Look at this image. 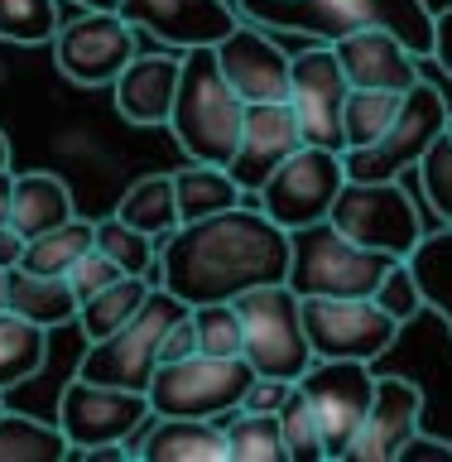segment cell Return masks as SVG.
I'll return each mask as SVG.
<instances>
[{"mask_svg": "<svg viewBox=\"0 0 452 462\" xmlns=\"http://www.w3.org/2000/svg\"><path fill=\"white\" fill-rule=\"evenodd\" d=\"M173 198H179V222H202V217L245 202L241 183L231 179V169L226 164H202V159H188V164L173 173Z\"/></svg>", "mask_w": 452, "mask_h": 462, "instance_id": "obj_25", "label": "cell"}, {"mask_svg": "<svg viewBox=\"0 0 452 462\" xmlns=\"http://www.w3.org/2000/svg\"><path fill=\"white\" fill-rule=\"evenodd\" d=\"M352 92L346 72L337 63V49L332 43H313L309 49L289 58V106L299 116V130H303V144H323V150H346V135H342V101Z\"/></svg>", "mask_w": 452, "mask_h": 462, "instance_id": "obj_14", "label": "cell"}, {"mask_svg": "<svg viewBox=\"0 0 452 462\" xmlns=\"http://www.w3.org/2000/svg\"><path fill=\"white\" fill-rule=\"evenodd\" d=\"M0 410H5V400H0Z\"/></svg>", "mask_w": 452, "mask_h": 462, "instance_id": "obj_51", "label": "cell"}, {"mask_svg": "<svg viewBox=\"0 0 452 462\" xmlns=\"http://www.w3.org/2000/svg\"><path fill=\"white\" fill-rule=\"evenodd\" d=\"M58 24H63L58 0H0V43L39 49V43H53Z\"/></svg>", "mask_w": 452, "mask_h": 462, "instance_id": "obj_34", "label": "cell"}, {"mask_svg": "<svg viewBox=\"0 0 452 462\" xmlns=\"http://www.w3.org/2000/svg\"><path fill=\"white\" fill-rule=\"evenodd\" d=\"M447 130H452V116H447Z\"/></svg>", "mask_w": 452, "mask_h": 462, "instance_id": "obj_50", "label": "cell"}, {"mask_svg": "<svg viewBox=\"0 0 452 462\" xmlns=\"http://www.w3.org/2000/svg\"><path fill=\"white\" fill-rule=\"evenodd\" d=\"M121 274H125V270L115 265L106 251H97V245H92V251H82V255H78V265L68 270V284H72V294H78V309H82V299H92L97 289L115 284Z\"/></svg>", "mask_w": 452, "mask_h": 462, "instance_id": "obj_40", "label": "cell"}, {"mask_svg": "<svg viewBox=\"0 0 452 462\" xmlns=\"http://www.w3.org/2000/svg\"><path fill=\"white\" fill-rule=\"evenodd\" d=\"M231 462H289L284 453V429L280 414H260V410H231L222 419Z\"/></svg>", "mask_w": 452, "mask_h": 462, "instance_id": "obj_32", "label": "cell"}, {"mask_svg": "<svg viewBox=\"0 0 452 462\" xmlns=\"http://www.w3.org/2000/svg\"><path fill=\"white\" fill-rule=\"evenodd\" d=\"M342 183H346V169H342L337 150L299 144V150L265 179V188H260V208H265V217L280 222L284 231H299V226L323 222V217L332 212Z\"/></svg>", "mask_w": 452, "mask_h": 462, "instance_id": "obj_10", "label": "cell"}, {"mask_svg": "<svg viewBox=\"0 0 452 462\" xmlns=\"http://www.w3.org/2000/svg\"><path fill=\"white\" fill-rule=\"evenodd\" d=\"M400 97L404 92H381V87H352L342 101V135H346V150H361V144H375L390 130L400 111Z\"/></svg>", "mask_w": 452, "mask_h": 462, "instance_id": "obj_33", "label": "cell"}, {"mask_svg": "<svg viewBox=\"0 0 452 462\" xmlns=\"http://www.w3.org/2000/svg\"><path fill=\"white\" fill-rule=\"evenodd\" d=\"M97 251H106L125 274H144V280L154 284V255H159V245H154L150 231L130 226L125 217H101V222H97Z\"/></svg>", "mask_w": 452, "mask_h": 462, "instance_id": "obj_35", "label": "cell"}, {"mask_svg": "<svg viewBox=\"0 0 452 462\" xmlns=\"http://www.w3.org/2000/svg\"><path fill=\"white\" fill-rule=\"evenodd\" d=\"M303 144V130H299V116L289 101H251L241 116V140H236V154H231V179L241 183L245 202H260V188L274 169L284 164Z\"/></svg>", "mask_w": 452, "mask_h": 462, "instance_id": "obj_17", "label": "cell"}, {"mask_svg": "<svg viewBox=\"0 0 452 462\" xmlns=\"http://www.w3.org/2000/svg\"><path fill=\"white\" fill-rule=\"evenodd\" d=\"M135 453L144 462H231L222 419H169L150 414Z\"/></svg>", "mask_w": 452, "mask_h": 462, "instance_id": "obj_22", "label": "cell"}, {"mask_svg": "<svg viewBox=\"0 0 452 462\" xmlns=\"http://www.w3.org/2000/svg\"><path fill=\"white\" fill-rule=\"evenodd\" d=\"M72 448L63 439L58 424H43V419L0 410V462H58L68 457Z\"/></svg>", "mask_w": 452, "mask_h": 462, "instance_id": "obj_31", "label": "cell"}, {"mask_svg": "<svg viewBox=\"0 0 452 462\" xmlns=\"http://www.w3.org/2000/svg\"><path fill=\"white\" fill-rule=\"evenodd\" d=\"M447 101L433 82L419 78L410 92L400 97V111L395 121H390V130L375 144H361V150H342V169L346 179H404L419 154L429 150V140L438 135V130H447Z\"/></svg>", "mask_w": 452, "mask_h": 462, "instance_id": "obj_9", "label": "cell"}, {"mask_svg": "<svg viewBox=\"0 0 452 462\" xmlns=\"http://www.w3.org/2000/svg\"><path fill=\"white\" fill-rule=\"evenodd\" d=\"M121 20L140 39H159L164 49H198L217 43L241 24L231 0H121Z\"/></svg>", "mask_w": 452, "mask_h": 462, "instance_id": "obj_16", "label": "cell"}, {"mask_svg": "<svg viewBox=\"0 0 452 462\" xmlns=\"http://www.w3.org/2000/svg\"><path fill=\"white\" fill-rule=\"evenodd\" d=\"M179 72H183V53H135L121 68V78L111 82L115 92V111L130 125H169L173 97H179Z\"/></svg>", "mask_w": 452, "mask_h": 462, "instance_id": "obj_20", "label": "cell"}, {"mask_svg": "<svg viewBox=\"0 0 452 462\" xmlns=\"http://www.w3.org/2000/svg\"><path fill=\"white\" fill-rule=\"evenodd\" d=\"M217 53V68H222V78L231 82V92H236L245 106L251 101H284L289 97V58L274 34L265 24H236L226 39L212 43Z\"/></svg>", "mask_w": 452, "mask_h": 462, "instance_id": "obj_18", "label": "cell"}, {"mask_svg": "<svg viewBox=\"0 0 452 462\" xmlns=\"http://www.w3.org/2000/svg\"><path fill=\"white\" fill-rule=\"evenodd\" d=\"M395 462H452V443H447V439H433V433L419 429L414 439L400 448Z\"/></svg>", "mask_w": 452, "mask_h": 462, "instance_id": "obj_43", "label": "cell"}, {"mask_svg": "<svg viewBox=\"0 0 452 462\" xmlns=\"http://www.w3.org/2000/svg\"><path fill=\"white\" fill-rule=\"evenodd\" d=\"M303 332L313 356L375 361L400 337V323L375 299H303Z\"/></svg>", "mask_w": 452, "mask_h": 462, "instance_id": "obj_13", "label": "cell"}, {"mask_svg": "<svg viewBox=\"0 0 452 462\" xmlns=\"http://www.w3.org/2000/svg\"><path fill=\"white\" fill-rule=\"evenodd\" d=\"M188 313V303L179 294H169L164 284L150 289V299L140 303V313L125 328H115L111 337L87 342V352L78 361L82 381H101V385H125V390H150V375L159 366V346L164 332Z\"/></svg>", "mask_w": 452, "mask_h": 462, "instance_id": "obj_7", "label": "cell"}, {"mask_svg": "<svg viewBox=\"0 0 452 462\" xmlns=\"http://www.w3.org/2000/svg\"><path fill=\"white\" fill-rule=\"evenodd\" d=\"M72 10H121V0H68Z\"/></svg>", "mask_w": 452, "mask_h": 462, "instance_id": "obj_47", "label": "cell"}, {"mask_svg": "<svg viewBox=\"0 0 452 462\" xmlns=\"http://www.w3.org/2000/svg\"><path fill=\"white\" fill-rule=\"evenodd\" d=\"M43 356H49V328L0 309V395H5L10 385L34 381L43 371Z\"/></svg>", "mask_w": 452, "mask_h": 462, "instance_id": "obj_26", "label": "cell"}, {"mask_svg": "<svg viewBox=\"0 0 452 462\" xmlns=\"http://www.w3.org/2000/svg\"><path fill=\"white\" fill-rule=\"evenodd\" d=\"M92 245H97V222H87V217H72V222H63V226L29 236L20 265L34 270V274H68L72 265H78V255L92 251Z\"/></svg>", "mask_w": 452, "mask_h": 462, "instance_id": "obj_29", "label": "cell"}, {"mask_svg": "<svg viewBox=\"0 0 452 462\" xmlns=\"http://www.w3.org/2000/svg\"><path fill=\"white\" fill-rule=\"evenodd\" d=\"M154 245V284L179 294L188 309L231 303L245 289L280 284L289 274V231L270 222L260 202H241L202 222H179Z\"/></svg>", "mask_w": 452, "mask_h": 462, "instance_id": "obj_1", "label": "cell"}, {"mask_svg": "<svg viewBox=\"0 0 452 462\" xmlns=\"http://www.w3.org/2000/svg\"><path fill=\"white\" fill-rule=\"evenodd\" d=\"M299 390L309 395L318 429H323L327 457H346V448L366 424L371 395H375V375L371 361H327L313 356V366L299 375Z\"/></svg>", "mask_w": 452, "mask_h": 462, "instance_id": "obj_15", "label": "cell"}, {"mask_svg": "<svg viewBox=\"0 0 452 462\" xmlns=\"http://www.w3.org/2000/svg\"><path fill=\"white\" fill-rule=\"evenodd\" d=\"M294 381H280V375H255L251 390H245L241 410H260V414H280V404L289 400Z\"/></svg>", "mask_w": 452, "mask_h": 462, "instance_id": "obj_41", "label": "cell"}, {"mask_svg": "<svg viewBox=\"0 0 452 462\" xmlns=\"http://www.w3.org/2000/svg\"><path fill=\"white\" fill-rule=\"evenodd\" d=\"M327 222L371 251H385L404 260L424 236L419 222V202L400 179H346L337 202H332Z\"/></svg>", "mask_w": 452, "mask_h": 462, "instance_id": "obj_8", "label": "cell"}, {"mask_svg": "<svg viewBox=\"0 0 452 462\" xmlns=\"http://www.w3.org/2000/svg\"><path fill=\"white\" fill-rule=\"evenodd\" d=\"M10 164V140H5V130H0V169Z\"/></svg>", "mask_w": 452, "mask_h": 462, "instance_id": "obj_48", "label": "cell"}, {"mask_svg": "<svg viewBox=\"0 0 452 462\" xmlns=\"http://www.w3.org/2000/svg\"><path fill=\"white\" fill-rule=\"evenodd\" d=\"M424 390L404 375H381L375 381V395H371V410H366V424L346 448L352 462H395L400 448L424 429Z\"/></svg>", "mask_w": 452, "mask_h": 462, "instance_id": "obj_19", "label": "cell"}, {"mask_svg": "<svg viewBox=\"0 0 452 462\" xmlns=\"http://www.w3.org/2000/svg\"><path fill=\"white\" fill-rule=\"evenodd\" d=\"M193 328H198V352L241 356V313H236V303H198Z\"/></svg>", "mask_w": 452, "mask_h": 462, "instance_id": "obj_38", "label": "cell"}, {"mask_svg": "<svg viewBox=\"0 0 452 462\" xmlns=\"http://www.w3.org/2000/svg\"><path fill=\"white\" fill-rule=\"evenodd\" d=\"M150 419V395L125 385H101L72 375L58 395V429L72 453L87 448H106V443H130Z\"/></svg>", "mask_w": 452, "mask_h": 462, "instance_id": "obj_11", "label": "cell"}, {"mask_svg": "<svg viewBox=\"0 0 452 462\" xmlns=\"http://www.w3.org/2000/svg\"><path fill=\"white\" fill-rule=\"evenodd\" d=\"M198 352V328H193V309H188L179 323L164 332V346H159V361H179V356H193Z\"/></svg>", "mask_w": 452, "mask_h": 462, "instance_id": "obj_42", "label": "cell"}, {"mask_svg": "<svg viewBox=\"0 0 452 462\" xmlns=\"http://www.w3.org/2000/svg\"><path fill=\"white\" fill-rule=\"evenodd\" d=\"M10 198H14V173L5 164L0 169V222H10Z\"/></svg>", "mask_w": 452, "mask_h": 462, "instance_id": "obj_46", "label": "cell"}, {"mask_svg": "<svg viewBox=\"0 0 452 462\" xmlns=\"http://www.w3.org/2000/svg\"><path fill=\"white\" fill-rule=\"evenodd\" d=\"M381 309L395 318V323L404 328L410 318H419L424 313V289H419V280H414V265L410 260H395L385 274H381V284H375V294H371Z\"/></svg>", "mask_w": 452, "mask_h": 462, "instance_id": "obj_39", "label": "cell"}, {"mask_svg": "<svg viewBox=\"0 0 452 462\" xmlns=\"http://www.w3.org/2000/svg\"><path fill=\"white\" fill-rule=\"evenodd\" d=\"M236 10L270 34H303L313 43H337L356 29H390L419 63L433 58L429 0H236Z\"/></svg>", "mask_w": 452, "mask_h": 462, "instance_id": "obj_2", "label": "cell"}, {"mask_svg": "<svg viewBox=\"0 0 452 462\" xmlns=\"http://www.w3.org/2000/svg\"><path fill=\"white\" fill-rule=\"evenodd\" d=\"M0 309H5V270H0Z\"/></svg>", "mask_w": 452, "mask_h": 462, "instance_id": "obj_49", "label": "cell"}, {"mask_svg": "<svg viewBox=\"0 0 452 462\" xmlns=\"http://www.w3.org/2000/svg\"><path fill=\"white\" fill-rule=\"evenodd\" d=\"M5 309L53 332L78 318V294H72L68 274H34L24 265H10L5 270Z\"/></svg>", "mask_w": 452, "mask_h": 462, "instance_id": "obj_23", "label": "cell"}, {"mask_svg": "<svg viewBox=\"0 0 452 462\" xmlns=\"http://www.w3.org/2000/svg\"><path fill=\"white\" fill-rule=\"evenodd\" d=\"M20 255H24V236L10 222H0V270L20 265Z\"/></svg>", "mask_w": 452, "mask_h": 462, "instance_id": "obj_45", "label": "cell"}, {"mask_svg": "<svg viewBox=\"0 0 452 462\" xmlns=\"http://www.w3.org/2000/svg\"><path fill=\"white\" fill-rule=\"evenodd\" d=\"M150 280L144 274H121L115 284L106 289H97L92 299H82V309H78V323L87 332V342H101V337H111L115 328H125L130 318L140 313V303L150 299Z\"/></svg>", "mask_w": 452, "mask_h": 462, "instance_id": "obj_27", "label": "cell"}, {"mask_svg": "<svg viewBox=\"0 0 452 462\" xmlns=\"http://www.w3.org/2000/svg\"><path fill=\"white\" fill-rule=\"evenodd\" d=\"M251 381H255V366L245 356L193 352V356H179V361H159L144 395H150V414L226 419L231 410H241Z\"/></svg>", "mask_w": 452, "mask_h": 462, "instance_id": "obj_5", "label": "cell"}, {"mask_svg": "<svg viewBox=\"0 0 452 462\" xmlns=\"http://www.w3.org/2000/svg\"><path fill=\"white\" fill-rule=\"evenodd\" d=\"M404 260L414 265V280L424 289V309L438 313L452 332V222L443 231H424Z\"/></svg>", "mask_w": 452, "mask_h": 462, "instance_id": "obj_28", "label": "cell"}, {"mask_svg": "<svg viewBox=\"0 0 452 462\" xmlns=\"http://www.w3.org/2000/svg\"><path fill=\"white\" fill-rule=\"evenodd\" d=\"M231 303L241 313V356L255 366V375L299 381L313 366V346L303 332V299L284 280L255 284Z\"/></svg>", "mask_w": 452, "mask_h": 462, "instance_id": "obj_6", "label": "cell"}, {"mask_svg": "<svg viewBox=\"0 0 452 462\" xmlns=\"http://www.w3.org/2000/svg\"><path fill=\"white\" fill-rule=\"evenodd\" d=\"M241 116H245V101L222 78L212 43L183 49L179 97H173V111H169V130L179 140V150L188 159H202V164H231L241 140Z\"/></svg>", "mask_w": 452, "mask_h": 462, "instance_id": "obj_3", "label": "cell"}, {"mask_svg": "<svg viewBox=\"0 0 452 462\" xmlns=\"http://www.w3.org/2000/svg\"><path fill=\"white\" fill-rule=\"evenodd\" d=\"M419 188H424L429 208L452 222V130H438V135L429 140V150L419 154Z\"/></svg>", "mask_w": 452, "mask_h": 462, "instance_id": "obj_37", "label": "cell"}, {"mask_svg": "<svg viewBox=\"0 0 452 462\" xmlns=\"http://www.w3.org/2000/svg\"><path fill=\"white\" fill-rule=\"evenodd\" d=\"M78 217L72 208V188L58 173H14V198H10V226L20 236H39Z\"/></svg>", "mask_w": 452, "mask_h": 462, "instance_id": "obj_24", "label": "cell"}, {"mask_svg": "<svg viewBox=\"0 0 452 462\" xmlns=\"http://www.w3.org/2000/svg\"><path fill=\"white\" fill-rule=\"evenodd\" d=\"M115 217H125L130 226L150 231V236H169L179 226V198H173V173H150V179H135L125 188Z\"/></svg>", "mask_w": 452, "mask_h": 462, "instance_id": "obj_30", "label": "cell"}, {"mask_svg": "<svg viewBox=\"0 0 452 462\" xmlns=\"http://www.w3.org/2000/svg\"><path fill=\"white\" fill-rule=\"evenodd\" d=\"M433 63L452 72V5L433 14Z\"/></svg>", "mask_w": 452, "mask_h": 462, "instance_id": "obj_44", "label": "cell"}, {"mask_svg": "<svg viewBox=\"0 0 452 462\" xmlns=\"http://www.w3.org/2000/svg\"><path fill=\"white\" fill-rule=\"evenodd\" d=\"M135 53L140 34L121 20V10H78L53 34V63L78 87H111Z\"/></svg>", "mask_w": 452, "mask_h": 462, "instance_id": "obj_12", "label": "cell"}, {"mask_svg": "<svg viewBox=\"0 0 452 462\" xmlns=\"http://www.w3.org/2000/svg\"><path fill=\"white\" fill-rule=\"evenodd\" d=\"M395 265V255L371 251L352 236H342L337 226L313 222L289 231V274L284 284L299 299H371L381 274Z\"/></svg>", "mask_w": 452, "mask_h": 462, "instance_id": "obj_4", "label": "cell"}, {"mask_svg": "<svg viewBox=\"0 0 452 462\" xmlns=\"http://www.w3.org/2000/svg\"><path fill=\"white\" fill-rule=\"evenodd\" d=\"M337 63L352 87H381V92H410L419 82V58L390 34V29H356L332 43Z\"/></svg>", "mask_w": 452, "mask_h": 462, "instance_id": "obj_21", "label": "cell"}, {"mask_svg": "<svg viewBox=\"0 0 452 462\" xmlns=\"http://www.w3.org/2000/svg\"><path fill=\"white\" fill-rule=\"evenodd\" d=\"M280 429H284V453L289 462H318V457H327V448H323V429H318V414H313V404L309 395L299 390H289V400L280 404Z\"/></svg>", "mask_w": 452, "mask_h": 462, "instance_id": "obj_36", "label": "cell"}]
</instances>
